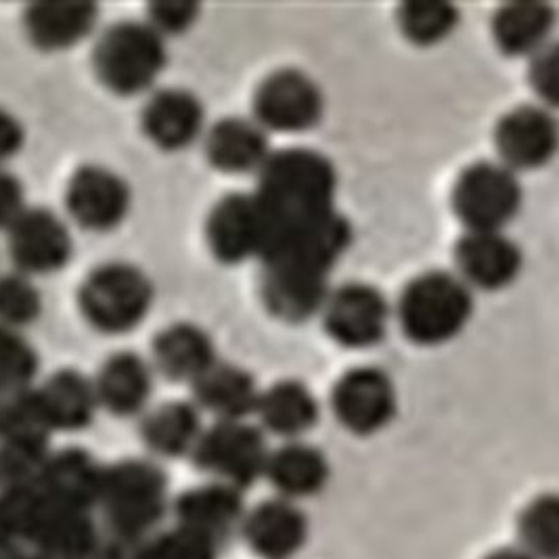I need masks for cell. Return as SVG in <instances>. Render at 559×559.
Returning <instances> with one entry per match:
<instances>
[{
	"label": "cell",
	"instance_id": "1",
	"mask_svg": "<svg viewBox=\"0 0 559 559\" xmlns=\"http://www.w3.org/2000/svg\"><path fill=\"white\" fill-rule=\"evenodd\" d=\"M337 168L325 153L306 147L271 153L254 191L271 225V241L281 230L337 212Z\"/></svg>",
	"mask_w": 559,
	"mask_h": 559
},
{
	"label": "cell",
	"instance_id": "2",
	"mask_svg": "<svg viewBox=\"0 0 559 559\" xmlns=\"http://www.w3.org/2000/svg\"><path fill=\"white\" fill-rule=\"evenodd\" d=\"M97 508L116 540L139 545L157 533L168 513V476L152 459H122L105 465Z\"/></svg>",
	"mask_w": 559,
	"mask_h": 559
},
{
	"label": "cell",
	"instance_id": "3",
	"mask_svg": "<svg viewBox=\"0 0 559 559\" xmlns=\"http://www.w3.org/2000/svg\"><path fill=\"white\" fill-rule=\"evenodd\" d=\"M474 310V292L457 273L430 271L407 283L396 319L413 344L433 348L461 335Z\"/></svg>",
	"mask_w": 559,
	"mask_h": 559
},
{
	"label": "cell",
	"instance_id": "4",
	"mask_svg": "<svg viewBox=\"0 0 559 559\" xmlns=\"http://www.w3.org/2000/svg\"><path fill=\"white\" fill-rule=\"evenodd\" d=\"M168 63L166 38L145 20L111 24L95 43L93 68L103 86L120 97L152 91Z\"/></svg>",
	"mask_w": 559,
	"mask_h": 559
},
{
	"label": "cell",
	"instance_id": "5",
	"mask_svg": "<svg viewBox=\"0 0 559 559\" xmlns=\"http://www.w3.org/2000/svg\"><path fill=\"white\" fill-rule=\"evenodd\" d=\"M153 298V281L143 269L130 262H107L82 281L78 305L93 330L122 335L143 325Z\"/></svg>",
	"mask_w": 559,
	"mask_h": 559
},
{
	"label": "cell",
	"instance_id": "6",
	"mask_svg": "<svg viewBox=\"0 0 559 559\" xmlns=\"http://www.w3.org/2000/svg\"><path fill=\"white\" fill-rule=\"evenodd\" d=\"M522 204V182L501 162L472 164L453 187V210L465 233H506Z\"/></svg>",
	"mask_w": 559,
	"mask_h": 559
},
{
	"label": "cell",
	"instance_id": "7",
	"mask_svg": "<svg viewBox=\"0 0 559 559\" xmlns=\"http://www.w3.org/2000/svg\"><path fill=\"white\" fill-rule=\"evenodd\" d=\"M269 455L264 430L243 419L214 421L205 428L191 457L214 483L229 484L243 492L264 478Z\"/></svg>",
	"mask_w": 559,
	"mask_h": 559
},
{
	"label": "cell",
	"instance_id": "8",
	"mask_svg": "<svg viewBox=\"0 0 559 559\" xmlns=\"http://www.w3.org/2000/svg\"><path fill=\"white\" fill-rule=\"evenodd\" d=\"M325 114V95L312 78L285 68L255 88L254 120L266 132L296 134L317 127Z\"/></svg>",
	"mask_w": 559,
	"mask_h": 559
},
{
	"label": "cell",
	"instance_id": "9",
	"mask_svg": "<svg viewBox=\"0 0 559 559\" xmlns=\"http://www.w3.org/2000/svg\"><path fill=\"white\" fill-rule=\"evenodd\" d=\"M205 239L223 264L262 260L271 243V225L254 193H230L214 205L205 223Z\"/></svg>",
	"mask_w": 559,
	"mask_h": 559
},
{
	"label": "cell",
	"instance_id": "10",
	"mask_svg": "<svg viewBox=\"0 0 559 559\" xmlns=\"http://www.w3.org/2000/svg\"><path fill=\"white\" fill-rule=\"evenodd\" d=\"M321 317L331 340L344 348L362 350L378 346L385 337L392 308L378 287L346 283L340 289H331Z\"/></svg>",
	"mask_w": 559,
	"mask_h": 559
},
{
	"label": "cell",
	"instance_id": "11",
	"mask_svg": "<svg viewBox=\"0 0 559 559\" xmlns=\"http://www.w3.org/2000/svg\"><path fill=\"white\" fill-rule=\"evenodd\" d=\"M331 408L346 432L373 436L394 419L396 385L380 367H355L335 383Z\"/></svg>",
	"mask_w": 559,
	"mask_h": 559
},
{
	"label": "cell",
	"instance_id": "12",
	"mask_svg": "<svg viewBox=\"0 0 559 559\" xmlns=\"http://www.w3.org/2000/svg\"><path fill=\"white\" fill-rule=\"evenodd\" d=\"M9 255L15 271L27 277L51 275L66 269L74 255L68 223L49 207H29L7 230Z\"/></svg>",
	"mask_w": 559,
	"mask_h": 559
},
{
	"label": "cell",
	"instance_id": "13",
	"mask_svg": "<svg viewBox=\"0 0 559 559\" xmlns=\"http://www.w3.org/2000/svg\"><path fill=\"white\" fill-rule=\"evenodd\" d=\"M66 205L82 229L109 233L130 214L132 191L124 177L105 166H82L70 178Z\"/></svg>",
	"mask_w": 559,
	"mask_h": 559
},
{
	"label": "cell",
	"instance_id": "14",
	"mask_svg": "<svg viewBox=\"0 0 559 559\" xmlns=\"http://www.w3.org/2000/svg\"><path fill=\"white\" fill-rule=\"evenodd\" d=\"M558 120L549 107L520 105L501 118L495 130L499 162L518 173L547 166L558 152Z\"/></svg>",
	"mask_w": 559,
	"mask_h": 559
},
{
	"label": "cell",
	"instance_id": "15",
	"mask_svg": "<svg viewBox=\"0 0 559 559\" xmlns=\"http://www.w3.org/2000/svg\"><path fill=\"white\" fill-rule=\"evenodd\" d=\"M246 513L243 492L214 480L185 490L175 501L177 526L202 536L218 549L241 533Z\"/></svg>",
	"mask_w": 559,
	"mask_h": 559
},
{
	"label": "cell",
	"instance_id": "16",
	"mask_svg": "<svg viewBox=\"0 0 559 559\" xmlns=\"http://www.w3.org/2000/svg\"><path fill=\"white\" fill-rule=\"evenodd\" d=\"M262 266V300L275 319L305 323L323 312L331 275L287 262H264Z\"/></svg>",
	"mask_w": 559,
	"mask_h": 559
},
{
	"label": "cell",
	"instance_id": "17",
	"mask_svg": "<svg viewBox=\"0 0 559 559\" xmlns=\"http://www.w3.org/2000/svg\"><path fill=\"white\" fill-rule=\"evenodd\" d=\"M457 277L472 292L506 289L522 275L524 254L506 233H465L455 248Z\"/></svg>",
	"mask_w": 559,
	"mask_h": 559
},
{
	"label": "cell",
	"instance_id": "18",
	"mask_svg": "<svg viewBox=\"0 0 559 559\" xmlns=\"http://www.w3.org/2000/svg\"><path fill=\"white\" fill-rule=\"evenodd\" d=\"M105 465L84 449L51 451L40 478L38 495L55 508L91 511L97 509Z\"/></svg>",
	"mask_w": 559,
	"mask_h": 559
},
{
	"label": "cell",
	"instance_id": "19",
	"mask_svg": "<svg viewBox=\"0 0 559 559\" xmlns=\"http://www.w3.org/2000/svg\"><path fill=\"white\" fill-rule=\"evenodd\" d=\"M32 396L51 433L86 430L99 411L93 378L76 369L55 371L40 385L32 388Z\"/></svg>",
	"mask_w": 559,
	"mask_h": 559
},
{
	"label": "cell",
	"instance_id": "20",
	"mask_svg": "<svg viewBox=\"0 0 559 559\" xmlns=\"http://www.w3.org/2000/svg\"><path fill=\"white\" fill-rule=\"evenodd\" d=\"M29 549L43 559H99L103 554L102 536L91 511L55 508L43 497Z\"/></svg>",
	"mask_w": 559,
	"mask_h": 559
},
{
	"label": "cell",
	"instance_id": "21",
	"mask_svg": "<svg viewBox=\"0 0 559 559\" xmlns=\"http://www.w3.org/2000/svg\"><path fill=\"white\" fill-rule=\"evenodd\" d=\"M308 518L298 503L269 499L246 513L241 534L262 559H296L308 540Z\"/></svg>",
	"mask_w": 559,
	"mask_h": 559
},
{
	"label": "cell",
	"instance_id": "22",
	"mask_svg": "<svg viewBox=\"0 0 559 559\" xmlns=\"http://www.w3.org/2000/svg\"><path fill=\"white\" fill-rule=\"evenodd\" d=\"M143 130L155 147L180 152L204 136L205 107L187 88H162L143 107Z\"/></svg>",
	"mask_w": 559,
	"mask_h": 559
},
{
	"label": "cell",
	"instance_id": "23",
	"mask_svg": "<svg viewBox=\"0 0 559 559\" xmlns=\"http://www.w3.org/2000/svg\"><path fill=\"white\" fill-rule=\"evenodd\" d=\"M271 153L269 132L254 118L230 116L205 132V155L225 175H258Z\"/></svg>",
	"mask_w": 559,
	"mask_h": 559
},
{
	"label": "cell",
	"instance_id": "24",
	"mask_svg": "<svg viewBox=\"0 0 559 559\" xmlns=\"http://www.w3.org/2000/svg\"><path fill=\"white\" fill-rule=\"evenodd\" d=\"M99 22L93 2H34L24 11L27 40L40 51H70L86 40Z\"/></svg>",
	"mask_w": 559,
	"mask_h": 559
},
{
	"label": "cell",
	"instance_id": "25",
	"mask_svg": "<svg viewBox=\"0 0 559 559\" xmlns=\"http://www.w3.org/2000/svg\"><path fill=\"white\" fill-rule=\"evenodd\" d=\"M152 362L134 353L109 356L93 378L99 408L116 417H134L145 413L153 396Z\"/></svg>",
	"mask_w": 559,
	"mask_h": 559
},
{
	"label": "cell",
	"instance_id": "26",
	"mask_svg": "<svg viewBox=\"0 0 559 559\" xmlns=\"http://www.w3.org/2000/svg\"><path fill=\"white\" fill-rule=\"evenodd\" d=\"M195 407L207 411L216 421H243L254 415L260 388L254 376L233 362L216 360L191 383Z\"/></svg>",
	"mask_w": 559,
	"mask_h": 559
},
{
	"label": "cell",
	"instance_id": "27",
	"mask_svg": "<svg viewBox=\"0 0 559 559\" xmlns=\"http://www.w3.org/2000/svg\"><path fill=\"white\" fill-rule=\"evenodd\" d=\"M328 455L305 440H289L271 451L264 478L277 490L281 499L302 501L319 495L330 483Z\"/></svg>",
	"mask_w": 559,
	"mask_h": 559
},
{
	"label": "cell",
	"instance_id": "28",
	"mask_svg": "<svg viewBox=\"0 0 559 559\" xmlns=\"http://www.w3.org/2000/svg\"><path fill=\"white\" fill-rule=\"evenodd\" d=\"M153 371L170 382L193 383L216 360V348L207 331L193 323H177L153 340Z\"/></svg>",
	"mask_w": 559,
	"mask_h": 559
},
{
	"label": "cell",
	"instance_id": "29",
	"mask_svg": "<svg viewBox=\"0 0 559 559\" xmlns=\"http://www.w3.org/2000/svg\"><path fill=\"white\" fill-rule=\"evenodd\" d=\"M255 417L266 432L280 438L302 440L319 421L321 408L312 390L296 380H283L260 392Z\"/></svg>",
	"mask_w": 559,
	"mask_h": 559
},
{
	"label": "cell",
	"instance_id": "30",
	"mask_svg": "<svg viewBox=\"0 0 559 559\" xmlns=\"http://www.w3.org/2000/svg\"><path fill=\"white\" fill-rule=\"evenodd\" d=\"M556 27V9L547 2L518 0L497 9L492 17V36L501 51L511 57H533L551 45Z\"/></svg>",
	"mask_w": 559,
	"mask_h": 559
},
{
	"label": "cell",
	"instance_id": "31",
	"mask_svg": "<svg viewBox=\"0 0 559 559\" xmlns=\"http://www.w3.org/2000/svg\"><path fill=\"white\" fill-rule=\"evenodd\" d=\"M204 430L200 408L193 403L170 401L145 413L141 438L155 457H191Z\"/></svg>",
	"mask_w": 559,
	"mask_h": 559
},
{
	"label": "cell",
	"instance_id": "32",
	"mask_svg": "<svg viewBox=\"0 0 559 559\" xmlns=\"http://www.w3.org/2000/svg\"><path fill=\"white\" fill-rule=\"evenodd\" d=\"M49 455V438L0 433V490L36 486Z\"/></svg>",
	"mask_w": 559,
	"mask_h": 559
},
{
	"label": "cell",
	"instance_id": "33",
	"mask_svg": "<svg viewBox=\"0 0 559 559\" xmlns=\"http://www.w3.org/2000/svg\"><path fill=\"white\" fill-rule=\"evenodd\" d=\"M399 27L417 47H433L447 40L459 26V9L451 2L419 0L405 2L399 9Z\"/></svg>",
	"mask_w": 559,
	"mask_h": 559
},
{
	"label": "cell",
	"instance_id": "34",
	"mask_svg": "<svg viewBox=\"0 0 559 559\" xmlns=\"http://www.w3.org/2000/svg\"><path fill=\"white\" fill-rule=\"evenodd\" d=\"M520 549L534 559L559 558V499L540 495L531 501L518 520Z\"/></svg>",
	"mask_w": 559,
	"mask_h": 559
},
{
	"label": "cell",
	"instance_id": "35",
	"mask_svg": "<svg viewBox=\"0 0 559 559\" xmlns=\"http://www.w3.org/2000/svg\"><path fill=\"white\" fill-rule=\"evenodd\" d=\"M40 369V358L22 331L0 325V399L29 390Z\"/></svg>",
	"mask_w": 559,
	"mask_h": 559
},
{
	"label": "cell",
	"instance_id": "36",
	"mask_svg": "<svg viewBox=\"0 0 559 559\" xmlns=\"http://www.w3.org/2000/svg\"><path fill=\"white\" fill-rule=\"evenodd\" d=\"M40 513L36 486L22 490H0V554L29 549L32 533Z\"/></svg>",
	"mask_w": 559,
	"mask_h": 559
},
{
	"label": "cell",
	"instance_id": "37",
	"mask_svg": "<svg viewBox=\"0 0 559 559\" xmlns=\"http://www.w3.org/2000/svg\"><path fill=\"white\" fill-rule=\"evenodd\" d=\"M43 314V294L32 277L20 271L0 273V325L24 331Z\"/></svg>",
	"mask_w": 559,
	"mask_h": 559
},
{
	"label": "cell",
	"instance_id": "38",
	"mask_svg": "<svg viewBox=\"0 0 559 559\" xmlns=\"http://www.w3.org/2000/svg\"><path fill=\"white\" fill-rule=\"evenodd\" d=\"M130 559H218V547L175 526L141 540Z\"/></svg>",
	"mask_w": 559,
	"mask_h": 559
},
{
	"label": "cell",
	"instance_id": "39",
	"mask_svg": "<svg viewBox=\"0 0 559 559\" xmlns=\"http://www.w3.org/2000/svg\"><path fill=\"white\" fill-rule=\"evenodd\" d=\"M200 17V4L195 2H153L147 9V24L164 38L187 32Z\"/></svg>",
	"mask_w": 559,
	"mask_h": 559
},
{
	"label": "cell",
	"instance_id": "40",
	"mask_svg": "<svg viewBox=\"0 0 559 559\" xmlns=\"http://www.w3.org/2000/svg\"><path fill=\"white\" fill-rule=\"evenodd\" d=\"M531 86L543 107H556L559 99L558 47L551 43L543 51L534 52L531 63Z\"/></svg>",
	"mask_w": 559,
	"mask_h": 559
},
{
	"label": "cell",
	"instance_id": "41",
	"mask_svg": "<svg viewBox=\"0 0 559 559\" xmlns=\"http://www.w3.org/2000/svg\"><path fill=\"white\" fill-rule=\"evenodd\" d=\"M27 210L26 189L22 180L0 168V230H9Z\"/></svg>",
	"mask_w": 559,
	"mask_h": 559
},
{
	"label": "cell",
	"instance_id": "42",
	"mask_svg": "<svg viewBox=\"0 0 559 559\" xmlns=\"http://www.w3.org/2000/svg\"><path fill=\"white\" fill-rule=\"evenodd\" d=\"M26 143V130L20 118L9 109L0 107V168L17 157Z\"/></svg>",
	"mask_w": 559,
	"mask_h": 559
},
{
	"label": "cell",
	"instance_id": "43",
	"mask_svg": "<svg viewBox=\"0 0 559 559\" xmlns=\"http://www.w3.org/2000/svg\"><path fill=\"white\" fill-rule=\"evenodd\" d=\"M484 559H534L526 554V551H522L520 547H506V549H497V551H492V554H488Z\"/></svg>",
	"mask_w": 559,
	"mask_h": 559
},
{
	"label": "cell",
	"instance_id": "44",
	"mask_svg": "<svg viewBox=\"0 0 559 559\" xmlns=\"http://www.w3.org/2000/svg\"><path fill=\"white\" fill-rule=\"evenodd\" d=\"M0 559H43L38 554H34L32 549H13V551H7V554H0Z\"/></svg>",
	"mask_w": 559,
	"mask_h": 559
},
{
	"label": "cell",
	"instance_id": "45",
	"mask_svg": "<svg viewBox=\"0 0 559 559\" xmlns=\"http://www.w3.org/2000/svg\"><path fill=\"white\" fill-rule=\"evenodd\" d=\"M99 559H102V558H99Z\"/></svg>",
	"mask_w": 559,
	"mask_h": 559
}]
</instances>
